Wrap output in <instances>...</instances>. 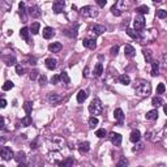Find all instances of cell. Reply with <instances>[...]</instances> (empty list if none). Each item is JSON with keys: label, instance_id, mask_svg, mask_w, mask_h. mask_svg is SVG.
<instances>
[{"label": "cell", "instance_id": "6da1fadb", "mask_svg": "<svg viewBox=\"0 0 167 167\" xmlns=\"http://www.w3.org/2000/svg\"><path fill=\"white\" fill-rule=\"evenodd\" d=\"M135 90L140 97H147L151 93V85H150L149 81L140 80V81H137L136 86H135Z\"/></svg>", "mask_w": 167, "mask_h": 167}, {"label": "cell", "instance_id": "7a4b0ae2", "mask_svg": "<svg viewBox=\"0 0 167 167\" xmlns=\"http://www.w3.org/2000/svg\"><path fill=\"white\" fill-rule=\"evenodd\" d=\"M102 111H103V105H102V102H101V99L94 98L93 101H91V103L89 105V112H90L91 115L97 116V115H101Z\"/></svg>", "mask_w": 167, "mask_h": 167}, {"label": "cell", "instance_id": "3957f363", "mask_svg": "<svg viewBox=\"0 0 167 167\" xmlns=\"http://www.w3.org/2000/svg\"><path fill=\"white\" fill-rule=\"evenodd\" d=\"M80 14H81L82 17H97L99 14V12H98V9L94 8V7L86 5V7L80 9Z\"/></svg>", "mask_w": 167, "mask_h": 167}, {"label": "cell", "instance_id": "277c9868", "mask_svg": "<svg viewBox=\"0 0 167 167\" xmlns=\"http://www.w3.org/2000/svg\"><path fill=\"white\" fill-rule=\"evenodd\" d=\"M133 26H135V29H136L137 31L142 30V29L145 28V18L142 14H139V16L135 17V20H133Z\"/></svg>", "mask_w": 167, "mask_h": 167}, {"label": "cell", "instance_id": "5b68a950", "mask_svg": "<svg viewBox=\"0 0 167 167\" xmlns=\"http://www.w3.org/2000/svg\"><path fill=\"white\" fill-rule=\"evenodd\" d=\"M156 37H157V30L151 29V30H147L144 35H141V38H140V39H141L142 43H146V42H150V41H153Z\"/></svg>", "mask_w": 167, "mask_h": 167}, {"label": "cell", "instance_id": "8992f818", "mask_svg": "<svg viewBox=\"0 0 167 167\" xmlns=\"http://www.w3.org/2000/svg\"><path fill=\"white\" fill-rule=\"evenodd\" d=\"M130 5H132V1H130V0H118L115 4V7L119 9L122 13H123V11H127L128 8H130Z\"/></svg>", "mask_w": 167, "mask_h": 167}, {"label": "cell", "instance_id": "52a82bcc", "mask_svg": "<svg viewBox=\"0 0 167 167\" xmlns=\"http://www.w3.org/2000/svg\"><path fill=\"white\" fill-rule=\"evenodd\" d=\"M0 156H1V158H3L4 161H9V159H12L14 157V154H13V151L11 150V147L3 146V147H1V151H0Z\"/></svg>", "mask_w": 167, "mask_h": 167}, {"label": "cell", "instance_id": "ba28073f", "mask_svg": "<svg viewBox=\"0 0 167 167\" xmlns=\"http://www.w3.org/2000/svg\"><path fill=\"white\" fill-rule=\"evenodd\" d=\"M108 139H110V141L112 142L114 146H119L120 144H122V135H119V133H115V132H111L110 135H108Z\"/></svg>", "mask_w": 167, "mask_h": 167}, {"label": "cell", "instance_id": "9c48e42d", "mask_svg": "<svg viewBox=\"0 0 167 167\" xmlns=\"http://www.w3.org/2000/svg\"><path fill=\"white\" fill-rule=\"evenodd\" d=\"M47 99H48V102L51 103V105H57L59 102H62L63 97L60 95V94H57V93H50V94H48V97H47Z\"/></svg>", "mask_w": 167, "mask_h": 167}, {"label": "cell", "instance_id": "30bf717a", "mask_svg": "<svg viewBox=\"0 0 167 167\" xmlns=\"http://www.w3.org/2000/svg\"><path fill=\"white\" fill-rule=\"evenodd\" d=\"M64 5H65L64 0H55L54 4H52V11H54L55 13H62Z\"/></svg>", "mask_w": 167, "mask_h": 167}, {"label": "cell", "instance_id": "8fae6325", "mask_svg": "<svg viewBox=\"0 0 167 167\" xmlns=\"http://www.w3.org/2000/svg\"><path fill=\"white\" fill-rule=\"evenodd\" d=\"M29 14H30L33 18H39L42 16V11L38 5H33L29 8Z\"/></svg>", "mask_w": 167, "mask_h": 167}, {"label": "cell", "instance_id": "7c38bea8", "mask_svg": "<svg viewBox=\"0 0 167 167\" xmlns=\"http://www.w3.org/2000/svg\"><path fill=\"white\" fill-rule=\"evenodd\" d=\"M82 45H84V47L89 48V50H95V47H97V43H95L94 38H85L84 42H82Z\"/></svg>", "mask_w": 167, "mask_h": 167}, {"label": "cell", "instance_id": "4fadbf2b", "mask_svg": "<svg viewBox=\"0 0 167 167\" xmlns=\"http://www.w3.org/2000/svg\"><path fill=\"white\" fill-rule=\"evenodd\" d=\"M124 55L125 57H133L135 55H136V50H135V47L130 45H125L124 46Z\"/></svg>", "mask_w": 167, "mask_h": 167}, {"label": "cell", "instance_id": "5bb4252c", "mask_svg": "<svg viewBox=\"0 0 167 167\" xmlns=\"http://www.w3.org/2000/svg\"><path fill=\"white\" fill-rule=\"evenodd\" d=\"M42 33H43V38H45V39H51V38L55 35V30L52 28H50V26H47V28L43 29Z\"/></svg>", "mask_w": 167, "mask_h": 167}, {"label": "cell", "instance_id": "9a60e30c", "mask_svg": "<svg viewBox=\"0 0 167 167\" xmlns=\"http://www.w3.org/2000/svg\"><path fill=\"white\" fill-rule=\"evenodd\" d=\"M114 118L118 120L119 124H122L123 120H124V112H123L122 108H116V110L114 111Z\"/></svg>", "mask_w": 167, "mask_h": 167}, {"label": "cell", "instance_id": "2e32d148", "mask_svg": "<svg viewBox=\"0 0 167 167\" xmlns=\"http://www.w3.org/2000/svg\"><path fill=\"white\" fill-rule=\"evenodd\" d=\"M14 159L20 163V166H25V161H26V154L24 151H18L16 156H14Z\"/></svg>", "mask_w": 167, "mask_h": 167}, {"label": "cell", "instance_id": "e0dca14e", "mask_svg": "<svg viewBox=\"0 0 167 167\" xmlns=\"http://www.w3.org/2000/svg\"><path fill=\"white\" fill-rule=\"evenodd\" d=\"M91 31L94 33V35H101L106 31V28L103 25H94L93 28H91Z\"/></svg>", "mask_w": 167, "mask_h": 167}, {"label": "cell", "instance_id": "ac0fdd59", "mask_svg": "<svg viewBox=\"0 0 167 167\" xmlns=\"http://www.w3.org/2000/svg\"><path fill=\"white\" fill-rule=\"evenodd\" d=\"M18 13H20L21 18H22V22H26V8H25V3H20L18 5Z\"/></svg>", "mask_w": 167, "mask_h": 167}, {"label": "cell", "instance_id": "d6986e66", "mask_svg": "<svg viewBox=\"0 0 167 167\" xmlns=\"http://www.w3.org/2000/svg\"><path fill=\"white\" fill-rule=\"evenodd\" d=\"M62 48H63V46H62L60 42H54V43H51V45L48 46V50H50L51 52H60Z\"/></svg>", "mask_w": 167, "mask_h": 167}, {"label": "cell", "instance_id": "ffe728a7", "mask_svg": "<svg viewBox=\"0 0 167 167\" xmlns=\"http://www.w3.org/2000/svg\"><path fill=\"white\" fill-rule=\"evenodd\" d=\"M140 139H141V133H140V130H132V133H130V137H129V140L132 142H139L140 141Z\"/></svg>", "mask_w": 167, "mask_h": 167}, {"label": "cell", "instance_id": "44dd1931", "mask_svg": "<svg viewBox=\"0 0 167 167\" xmlns=\"http://www.w3.org/2000/svg\"><path fill=\"white\" fill-rule=\"evenodd\" d=\"M89 149H90V144H89L88 141H85V142H80L78 144V150H80V153H88L89 151Z\"/></svg>", "mask_w": 167, "mask_h": 167}, {"label": "cell", "instance_id": "7402d4cb", "mask_svg": "<svg viewBox=\"0 0 167 167\" xmlns=\"http://www.w3.org/2000/svg\"><path fill=\"white\" fill-rule=\"evenodd\" d=\"M86 98H88V91H86V90H80L78 94H77V102H78V103L85 102Z\"/></svg>", "mask_w": 167, "mask_h": 167}, {"label": "cell", "instance_id": "603a6c76", "mask_svg": "<svg viewBox=\"0 0 167 167\" xmlns=\"http://www.w3.org/2000/svg\"><path fill=\"white\" fill-rule=\"evenodd\" d=\"M127 34L129 35L130 38H133V39H140V38H141L140 33L136 30V29H127Z\"/></svg>", "mask_w": 167, "mask_h": 167}, {"label": "cell", "instance_id": "cb8c5ba5", "mask_svg": "<svg viewBox=\"0 0 167 167\" xmlns=\"http://www.w3.org/2000/svg\"><path fill=\"white\" fill-rule=\"evenodd\" d=\"M46 67H47L48 69H55L56 68V60L55 59H52V57H48V59H46Z\"/></svg>", "mask_w": 167, "mask_h": 167}, {"label": "cell", "instance_id": "d4e9b609", "mask_svg": "<svg viewBox=\"0 0 167 167\" xmlns=\"http://www.w3.org/2000/svg\"><path fill=\"white\" fill-rule=\"evenodd\" d=\"M159 74V64L158 62H151V76L156 77Z\"/></svg>", "mask_w": 167, "mask_h": 167}, {"label": "cell", "instance_id": "484cf974", "mask_svg": "<svg viewBox=\"0 0 167 167\" xmlns=\"http://www.w3.org/2000/svg\"><path fill=\"white\" fill-rule=\"evenodd\" d=\"M145 118H146L147 120H156L157 118H158V111H157V110H151V111H149V112H146Z\"/></svg>", "mask_w": 167, "mask_h": 167}, {"label": "cell", "instance_id": "4316f807", "mask_svg": "<svg viewBox=\"0 0 167 167\" xmlns=\"http://www.w3.org/2000/svg\"><path fill=\"white\" fill-rule=\"evenodd\" d=\"M29 33H30V31H29V29L28 28H22L20 30V35H21V38H22L24 41H26V42L29 43Z\"/></svg>", "mask_w": 167, "mask_h": 167}, {"label": "cell", "instance_id": "83f0119b", "mask_svg": "<svg viewBox=\"0 0 167 167\" xmlns=\"http://www.w3.org/2000/svg\"><path fill=\"white\" fill-rule=\"evenodd\" d=\"M151 105H153L154 107H159V106H163V99H162L161 97H154V98L151 99Z\"/></svg>", "mask_w": 167, "mask_h": 167}, {"label": "cell", "instance_id": "f1b7e54d", "mask_svg": "<svg viewBox=\"0 0 167 167\" xmlns=\"http://www.w3.org/2000/svg\"><path fill=\"white\" fill-rule=\"evenodd\" d=\"M3 62L7 65H14L16 64V57L14 56H3Z\"/></svg>", "mask_w": 167, "mask_h": 167}, {"label": "cell", "instance_id": "f546056e", "mask_svg": "<svg viewBox=\"0 0 167 167\" xmlns=\"http://www.w3.org/2000/svg\"><path fill=\"white\" fill-rule=\"evenodd\" d=\"M102 73H103V65L101 64V63H98V64L95 65V68H94V76L99 77Z\"/></svg>", "mask_w": 167, "mask_h": 167}, {"label": "cell", "instance_id": "4dcf8cb0", "mask_svg": "<svg viewBox=\"0 0 167 167\" xmlns=\"http://www.w3.org/2000/svg\"><path fill=\"white\" fill-rule=\"evenodd\" d=\"M119 81L120 84H123V85H129L130 84V78L128 74H122V76L119 77Z\"/></svg>", "mask_w": 167, "mask_h": 167}, {"label": "cell", "instance_id": "1f68e13d", "mask_svg": "<svg viewBox=\"0 0 167 167\" xmlns=\"http://www.w3.org/2000/svg\"><path fill=\"white\" fill-rule=\"evenodd\" d=\"M11 7H12V0H3V1H1V8H3L4 12L9 11Z\"/></svg>", "mask_w": 167, "mask_h": 167}, {"label": "cell", "instance_id": "d6a6232c", "mask_svg": "<svg viewBox=\"0 0 167 167\" xmlns=\"http://www.w3.org/2000/svg\"><path fill=\"white\" fill-rule=\"evenodd\" d=\"M60 81H63V84H65V85H68L69 82H71V78H69L68 73L62 72V73H60Z\"/></svg>", "mask_w": 167, "mask_h": 167}, {"label": "cell", "instance_id": "836d02e7", "mask_svg": "<svg viewBox=\"0 0 167 167\" xmlns=\"http://www.w3.org/2000/svg\"><path fill=\"white\" fill-rule=\"evenodd\" d=\"M74 163V161H73V158H67V159H64V161H62V162H59V164L60 166H63V167H65V166H72V164Z\"/></svg>", "mask_w": 167, "mask_h": 167}, {"label": "cell", "instance_id": "e575fe53", "mask_svg": "<svg viewBox=\"0 0 167 167\" xmlns=\"http://www.w3.org/2000/svg\"><path fill=\"white\" fill-rule=\"evenodd\" d=\"M24 110H25L26 115H30L31 110H33V103H31V102H25V103H24Z\"/></svg>", "mask_w": 167, "mask_h": 167}, {"label": "cell", "instance_id": "d590c367", "mask_svg": "<svg viewBox=\"0 0 167 167\" xmlns=\"http://www.w3.org/2000/svg\"><path fill=\"white\" fill-rule=\"evenodd\" d=\"M21 124H22L24 127H29V125H31V116L26 115L24 119H21Z\"/></svg>", "mask_w": 167, "mask_h": 167}, {"label": "cell", "instance_id": "8d00e7d4", "mask_svg": "<svg viewBox=\"0 0 167 167\" xmlns=\"http://www.w3.org/2000/svg\"><path fill=\"white\" fill-rule=\"evenodd\" d=\"M98 123H99V120L97 119V116H91L90 119H89V127L90 128H95L97 125H98Z\"/></svg>", "mask_w": 167, "mask_h": 167}, {"label": "cell", "instance_id": "74e56055", "mask_svg": "<svg viewBox=\"0 0 167 167\" xmlns=\"http://www.w3.org/2000/svg\"><path fill=\"white\" fill-rule=\"evenodd\" d=\"M39 22H34V24H31V28H30V31L33 33V34H38L39 33Z\"/></svg>", "mask_w": 167, "mask_h": 167}, {"label": "cell", "instance_id": "f35d334b", "mask_svg": "<svg viewBox=\"0 0 167 167\" xmlns=\"http://www.w3.org/2000/svg\"><path fill=\"white\" fill-rule=\"evenodd\" d=\"M144 57H145V60H146L147 63H151L153 60H151V51L150 50H144Z\"/></svg>", "mask_w": 167, "mask_h": 167}, {"label": "cell", "instance_id": "ab89813d", "mask_svg": "<svg viewBox=\"0 0 167 167\" xmlns=\"http://www.w3.org/2000/svg\"><path fill=\"white\" fill-rule=\"evenodd\" d=\"M38 82H39V85L42 86V88H43V86H46V85H47V77H46L45 74H41V76L38 77Z\"/></svg>", "mask_w": 167, "mask_h": 167}, {"label": "cell", "instance_id": "60d3db41", "mask_svg": "<svg viewBox=\"0 0 167 167\" xmlns=\"http://www.w3.org/2000/svg\"><path fill=\"white\" fill-rule=\"evenodd\" d=\"M106 135H107V132H106V130L103 129V128H101V129H98V130L95 132V136L98 137V139H105Z\"/></svg>", "mask_w": 167, "mask_h": 167}, {"label": "cell", "instance_id": "b9f144b4", "mask_svg": "<svg viewBox=\"0 0 167 167\" xmlns=\"http://www.w3.org/2000/svg\"><path fill=\"white\" fill-rule=\"evenodd\" d=\"M157 17L158 18H167V11L158 9V11H157Z\"/></svg>", "mask_w": 167, "mask_h": 167}, {"label": "cell", "instance_id": "7bdbcfd3", "mask_svg": "<svg viewBox=\"0 0 167 167\" xmlns=\"http://www.w3.org/2000/svg\"><path fill=\"white\" fill-rule=\"evenodd\" d=\"M137 12H139L140 14H145V13H147V12H149V8H147L146 5H140L139 8L136 9Z\"/></svg>", "mask_w": 167, "mask_h": 167}, {"label": "cell", "instance_id": "ee69618b", "mask_svg": "<svg viewBox=\"0 0 167 167\" xmlns=\"http://www.w3.org/2000/svg\"><path fill=\"white\" fill-rule=\"evenodd\" d=\"M13 82L12 81H5L4 82V85H3V90H11L12 88H13Z\"/></svg>", "mask_w": 167, "mask_h": 167}, {"label": "cell", "instance_id": "f6af8a7d", "mask_svg": "<svg viewBox=\"0 0 167 167\" xmlns=\"http://www.w3.org/2000/svg\"><path fill=\"white\" fill-rule=\"evenodd\" d=\"M118 166L122 167V166H128V159L125 158V157H122L120 158V161L118 162Z\"/></svg>", "mask_w": 167, "mask_h": 167}, {"label": "cell", "instance_id": "bcb514c9", "mask_svg": "<svg viewBox=\"0 0 167 167\" xmlns=\"http://www.w3.org/2000/svg\"><path fill=\"white\" fill-rule=\"evenodd\" d=\"M16 72H17V74H20V76H22V74H24V72H25V68H24L22 65L17 64V65H16Z\"/></svg>", "mask_w": 167, "mask_h": 167}, {"label": "cell", "instance_id": "7dc6e473", "mask_svg": "<svg viewBox=\"0 0 167 167\" xmlns=\"http://www.w3.org/2000/svg\"><path fill=\"white\" fill-rule=\"evenodd\" d=\"M142 149H144V144H139V142H136V146L133 147V151H135V153H139V151H141Z\"/></svg>", "mask_w": 167, "mask_h": 167}, {"label": "cell", "instance_id": "c3c4849f", "mask_svg": "<svg viewBox=\"0 0 167 167\" xmlns=\"http://www.w3.org/2000/svg\"><path fill=\"white\" fill-rule=\"evenodd\" d=\"M164 90H166V88H164V84H159V85L157 86V93H158V94H163Z\"/></svg>", "mask_w": 167, "mask_h": 167}, {"label": "cell", "instance_id": "681fc988", "mask_svg": "<svg viewBox=\"0 0 167 167\" xmlns=\"http://www.w3.org/2000/svg\"><path fill=\"white\" fill-rule=\"evenodd\" d=\"M111 13H112V14H115V16H118V17H119L120 14H122V12H120L119 9L116 8L115 5H112V7H111Z\"/></svg>", "mask_w": 167, "mask_h": 167}, {"label": "cell", "instance_id": "f907efd6", "mask_svg": "<svg viewBox=\"0 0 167 167\" xmlns=\"http://www.w3.org/2000/svg\"><path fill=\"white\" fill-rule=\"evenodd\" d=\"M59 81H60V74H55V76H52V78H51V84L56 85V84H57Z\"/></svg>", "mask_w": 167, "mask_h": 167}, {"label": "cell", "instance_id": "816d5d0a", "mask_svg": "<svg viewBox=\"0 0 167 167\" xmlns=\"http://www.w3.org/2000/svg\"><path fill=\"white\" fill-rule=\"evenodd\" d=\"M118 51H119V46H112V47H111V55L116 56V55H118Z\"/></svg>", "mask_w": 167, "mask_h": 167}, {"label": "cell", "instance_id": "f5cc1de1", "mask_svg": "<svg viewBox=\"0 0 167 167\" xmlns=\"http://www.w3.org/2000/svg\"><path fill=\"white\" fill-rule=\"evenodd\" d=\"M38 77V71H31L30 74H29V78L30 80H35Z\"/></svg>", "mask_w": 167, "mask_h": 167}, {"label": "cell", "instance_id": "db71d44e", "mask_svg": "<svg viewBox=\"0 0 167 167\" xmlns=\"http://www.w3.org/2000/svg\"><path fill=\"white\" fill-rule=\"evenodd\" d=\"M106 1H107V0H97V4H98L99 7H105Z\"/></svg>", "mask_w": 167, "mask_h": 167}, {"label": "cell", "instance_id": "11a10c76", "mask_svg": "<svg viewBox=\"0 0 167 167\" xmlns=\"http://www.w3.org/2000/svg\"><path fill=\"white\" fill-rule=\"evenodd\" d=\"M35 62H37V59H35V57H29V59H28V63H29V64H33V65H34Z\"/></svg>", "mask_w": 167, "mask_h": 167}, {"label": "cell", "instance_id": "9f6ffc18", "mask_svg": "<svg viewBox=\"0 0 167 167\" xmlns=\"http://www.w3.org/2000/svg\"><path fill=\"white\" fill-rule=\"evenodd\" d=\"M0 103H1V105H0V106H1V108H5L7 107V101H5V99H1V102H0Z\"/></svg>", "mask_w": 167, "mask_h": 167}, {"label": "cell", "instance_id": "6f0895ef", "mask_svg": "<svg viewBox=\"0 0 167 167\" xmlns=\"http://www.w3.org/2000/svg\"><path fill=\"white\" fill-rule=\"evenodd\" d=\"M89 72H90V71H89V67H86L85 71H84V76H85V77H89V74H90Z\"/></svg>", "mask_w": 167, "mask_h": 167}, {"label": "cell", "instance_id": "680465c9", "mask_svg": "<svg viewBox=\"0 0 167 167\" xmlns=\"http://www.w3.org/2000/svg\"><path fill=\"white\" fill-rule=\"evenodd\" d=\"M30 147H33V149H35V147H37V140H34V141L31 142V144H30Z\"/></svg>", "mask_w": 167, "mask_h": 167}, {"label": "cell", "instance_id": "91938a15", "mask_svg": "<svg viewBox=\"0 0 167 167\" xmlns=\"http://www.w3.org/2000/svg\"><path fill=\"white\" fill-rule=\"evenodd\" d=\"M163 111H164V114L167 115V103H166V105H163Z\"/></svg>", "mask_w": 167, "mask_h": 167}, {"label": "cell", "instance_id": "94428289", "mask_svg": "<svg viewBox=\"0 0 167 167\" xmlns=\"http://www.w3.org/2000/svg\"><path fill=\"white\" fill-rule=\"evenodd\" d=\"M154 3H162V0H153Z\"/></svg>", "mask_w": 167, "mask_h": 167}]
</instances>
